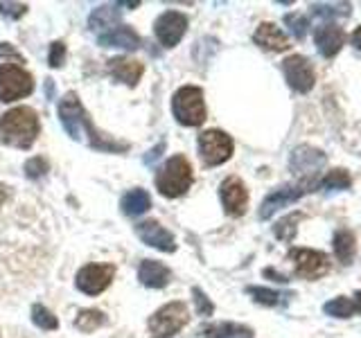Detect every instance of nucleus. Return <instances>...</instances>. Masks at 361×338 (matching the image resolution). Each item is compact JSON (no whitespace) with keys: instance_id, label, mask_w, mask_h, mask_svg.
Instances as JSON below:
<instances>
[{"instance_id":"22","label":"nucleus","mask_w":361,"mask_h":338,"mask_svg":"<svg viewBox=\"0 0 361 338\" xmlns=\"http://www.w3.org/2000/svg\"><path fill=\"white\" fill-rule=\"evenodd\" d=\"M201 336L203 338H253V330L237 323H217L203 327Z\"/></svg>"},{"instance_id":"40","label":"nucleus","mask_w":361,"mask_h":338,"mask_svg":"<svg viewBox=\"0 0 361 338\" xmlns=\"http://www.w3.org/2000/svg\"><path fill=\"white\" fill-rule=\"evenodd\" d=\"M353 45L357 50H361V25L353 32Z\"/></svg>"},{"instance_id":"20","label":"nucleus","mask_w":361,"mask_h":338,"mask_svg":"<svg viewBox=\"0 0 361 338\" xmlns=\"http://www.w3.org/2000/svg\"><path fill=\"white\" fill-rule=\"evenodd\" d=\"M109 70H111L113 77L118 79V82L127 84V86H135L140 82L145 68H142L140 61L127 59V56H116V59L109 61Z\"/></svg>"},{"instance_id":"37","label":"nucleus","mask_w":361,"mask_h":338,"mask_svg":"<svg viewBox=\"0 0 361 338\" xmlns=\"http://www.w3.org/2000/svg\"><path fill=\"white\" fill-rule=\"evenodd\" d=\"M0 56H5V59H16L18 63H23V56L11 48L9 43H0Z\"/></svg>"},{"instance_id":"32","label":"nucleus","mask_w":361,"mask_h":338,"mask_svg":"<svg viewBox=\"0 0 361 338\" xmlns=\"http://www.w3.org/2000/svg\"><path fill=\"white\" fill-rule=\"evenodd\" d=\"M285 25L289 27V32L293 34V37H296L298 41H302L305 34H307V27H310V18L305 14H287Z\"/></svg>"},{"instance_id":"38","label":"nucleus","mask_w":361,"mask_h":338,"mask_svg":"<svg viewBox=\"0 0 361 338\" xmlns=\"http://www.w3.org/2000/svg\"><path fill=\"white\" fill-rule=\"evenodd\" d=\"M163 151H165V142H161V144H158V146H156V149H152L149 154H147V156H145V163H147V165H152V163H154V161H156V158H158V156H161Z\"/></svg>"},{"instance_id":"35","label":"nucleus","mask_w":361,"mask_h":338,"mask_svg":"<svg viewBox=\"0 0 361 338\" xmlns=\"http://www.w3.org/2000/svg\"><path fill=\"white\" fill-rule=\"evenodd\" d=\"M25 11H27L25 3H5V0H0V14L7 18H20Z\"/></svg>"},{"instance_id":"28","label":"nucleus","mask_w":361,"mask_h":338,"mask_svg":"<svg viewBox=\"0 0 361 338\" xmlns=\"http://www.w3.org/2000/svg\"><path fill=\"white\" fill-rule=\"evenodd\" d=\"M104 323H106V315L99 309H84V311H79L75 318V327L79 332H86V334L99 330Z\"/></svg>"},{"instance_id":"2","label":"nucleus","mask_w":361,"mask_h":338,"mask_svg":"<svg viewBox=\"0 0 361 338\" xmlns=\"http://www.w3.org/2000/svg\"><path fill=\"white\" fill-rule=\"evenodd\" d=\"M39 115L30 106H16L0 118V140L16 149H30L39 135Z\"/></svg>"},{"instance_id":"25","label":"nucleus","mask_w":361,"mask_h":338,"mask_svg":"<svg viewBox=\"0 0 361 338\" xmlns=\"http://www.w3.org/2000/svg\"><path fill=\"white\" fill-rule=\"evenodd\" d=\"M323 311L327 315H332V318H350L353 313L361 311V291L355 293V300L350 298H334L330 302L323 304Z\"/></svg>"},{"instance_id":"7","label":"nucleus","mask_w":361,"mask_h":338,"mask_svg":"<svg viewBox=\"0 0 361 338\" xmlns=\"http://www.w3.org/2000/svg\"><path fill=\"white\" fill-rule=\"evenodd\" d=\"M34 90V79L20 65H0V101L27 97Z\"/></svg>"},{"instance_id":"12","label":"nucleus","mask_w":361,"mask_h":338,"mask_svg":"<svg viewBox=\"0 0 361 338\" xmlns=\"http://www.w3.org/2000/svg\"><path fill=\"white\" fill-rule=\"evenodd\" d=\"M188 30V16L180 11H165L156 18V39L161 41L163 48H174V45L183 39V34Z\"/></svg>"},{"instance_id":"23","label":"nucleus","mask_w":361,"mask_h":338,"mask_svg":"<svg viewBox=\"0 0 361 338\" xmlns=\"http://www.w3.org/2000/svg\"><path fill=\"white\" fill-rule=\"evenodd\" d=\"M332 246H334V255L341 264H353L355 259V253H357V239L353 230L348 228H338L334 232V239H332Z\"/></svg>"},{"instance_id":"39","label":"nucleus","mask_w":361,"mask_h":338,"mask_svg":"<svg viewBox=\"0 0 361 338\" xmlns=\"http://www.w3.org/2000/svg\"><path fill=\"white\" fill-rule=\"evenodd\" d=\"M11 196V192H9V187L5 185V183H0V206L3 203H7V199Z\"/></svg>"},{"instance_id":"33","label":"nucleus","mask_w":361,"mask_h":338,"mask_svg":"<svg viewBox=\"0 0 361 338\" xmlns=\"http://www.w3.org/2000/svg\"><path fill=\"white\" fill-rule=\"evenodd\" d=\"M45 174H48V161H45L43 156H34L25 163V176L27 178L37 180V178H41Z\"/></svg>"},{"instance_id":"27","label":"nucleus","mask_w":361,"mask_h":338,"mask_svg":"<svg viewBox=\"0 0 361 338\" xmlns=\"http://www.w3.org/2000/svg\"><path fill=\"white\" fill-rule=\"evenodd\" d=\"M353 185V178L345 172V169H332V172H327L325 178H321L319 183H316L314 189L319 192H336V189H348Z\"/></svg>"},{"instance_id":"3","label":"nucleus","mask_w":361,"mask_h":338,"mask_svg":"<svg viewBox=\"0 0 361 338\" xmlns=\"http://www.w3.org/2000/svg\"><path fill=\"white\" fill-rule=\"evenodd\" d=\"M195 174H192V165L185 156H172L169 161L158 169L156 174V187L163 196L176 199L183 196L190 189Z\"/></svg>"},{"instance_id":"1","label":"nucleus","mask_w":361,"mask_h":338,"mask_svg":"<svg viewBox=\"0 0 361 338\" xmlns=\"http://www.w3.org/2000/svg\"><path fill=\"white\" fill-rule=\"evenodd\" d=\"M59 120L63 124L66 133L71 135L73 140L88 144L90 149L106 151V154H120L129 149L127 142L113 140L111 135L95 129V124L90 122L86 108L82 106V101H79L77 93H73V90L66 93V97L59 101Z\"/></svg>"},{"instance_id":"34","label":"nucleus","mask_w":361,"mask_h":338,"mask_svg":"<svg viewBox=\"0 0 361 338\" xmlns=\"http://www.w3.org/2000/svg\"><path fill=\"white\" fill-rule=\"evenodd\" d=\"M192 298H195V307H197V313L199 315H212L214 311V304L210 302V298L203 293L201 289H192Z\"/></svg>"},{"instance_id":"21","label":"nucleus","mask_w":361,"mask_h":338,"mask_svg":"<svg viewBox=\"0 0 361 338\" xmlns=\"http://www.w3.org/2000/svg\"><path fill=\"white\" fill-rule=\"evenodd\" d=\"M118 23H120L118 5H102V7L93 9V14L88 18V27H90V32L106 34V32H111L113 25H118Z\"/></svg>"},{"instance_id":"16","label":"nucleus","mask_w":361,"mask_h":338,"mask_svg":"<svg viewBox=\"0 0 361 338\" xmlns=\"http://www.w3.org/2000/svg\"><path fill=\"white\" fill-rule=\"evenodd\" d=\"M314 43L319 52L327 59H332V56L338 54V50L343 48L345 43V32L336 25V23H323V25L316 27L314 32Z\"/></svg>"},{"instance_id":"36","label":"nucleus","mask_w":361,"mask_h":338,"mask_svg":"<svg viewBox=\"0 0 361 338\" xmlns=\"http://www.w3.org/2000/svg\"><path fill=\"white\" fill-rule=\"evenodd\" d=\"M63 59H66V45H63V41H54V43L50 45L48 63H50L52 68H59V65L63 63Z\"/></svg>"},{"instance_id":"24","label":"nucleus","mask_w":361,"mask_h":338,"mask_svg":"<svg viewBox=\"0 0 361 338\" xmlns=\"http://www.w3.org/2000/svg\"><path fill=\"white\" fill-rule=\"evenodd\" d=\"M120 208H122L124 214H127V217H140V214H145L147 210L152 208V196L147 194V189L135 187V189L127 192V194L122 196Z\"/></svg>"},{"instance_id":"14","label":"nucleus","mask_w":361,"mask_h":338,"mask_svg":"<svg viewBox=\"0 0 361 338\" xmlns=\"http://www.w3.org/2000/svg\"><path fill=\"white\" fill-rule=\"evenodd\" d=\"M219 196H221V206L226 210V214L231 217H242L248 206V192L246 185L242 183L237 176H228L219 185Z\"/></svg>"},{"instance_id":"29","label":"nucleus","mask_w":361,"mask_h":338,"mask_svg":"<svg viewBox=\"0 0 361 338\" xmlns=\"http://www.w3.org/2000/svg\"><path fill=\"white\" fill-rule=\"evenodd\" d=\"M302 219H305V214H302V212H291L289 217L280 219V221L274 225L276 237H278V239H282V242H291L293 237H296V223L302 221Z\"/></svg>"},{"instance_id":"18","label":"nucleus","mask_w":361,"mask_h":338,"mask_svg":"<svg viewBox=\"0 0 361 338\" xmlns=\"http://www.w3.org/2000/svg\"><path fill=\"white\" fill-rule=\"evenodd\" d=\"M99 45L104 48H124V50H138L140 48V37L138 32L129 25H118L106 34H99L97 39Z\"/></svg>"},{"instance_id":"19","label":"nucleus","mask_w":361,"mask_h":338,"mask_svg":"<svg viewBox=\"0 0 361 338\" xmlns=\"http://www.w3.org/2000/svg\"><path fill=\"white\" fill-rule=\"evenodd\" d=\"M138 280L149 289H163L172 280V270L161 262H154V259H142L138 268Z\"/></svg>"},{"instance_id":"41","label":"nucleus","mask_w":361,"mask_h":338,"mask_svg":"<svg viewBox=\"0 0 361 338\" xmlns=\"http://www.w3.org/2000/svg\"><path fill=\"white\" fill-rule=\"evenodd\" d=\"M264 275H267V277H276V282H289L285 275H278L276 270H271V268H267V270H264Z\"/></svg>"},{"instance_id":"15","label":"nucleus","mask_w":361,"mask_h":338,"mask_svg":"<svg viewBox=\"0 0 361 338\" xmlns=\"http://www.w3.org/2000/svg\"><path fill=\"white\" fill-rule=\"evenodd\" d=\"M135 232H138V237L147 246L158 248V251H163V253H174L176 251L174 234L158 221H142V223L135 225Z\"/></svg>"},{"instance_id":"11","label":"nucleus","mask_w":361,"mask_h":338,"mask_svg":"<svg viewBox=\"0 0 361 338\" xmlns=\"http://www.w3.org/2000/svg\"><path fill=\"white\" fill-rule=\"evenodd\" d=\"M282 73H285L287 84L296 90V93H310V90L314 88L316 75H314L312 61L307 59V56L291 54L289 59L282 61Z\"/></svg>"},{"instance_id":"13","label":"nucleus","mask_w":361,"mask_h":338,"mask_svg":"<svg viewBox=\"0 0 361 338\" xmlns=\"http://www.w3.org/2000/svg\"><path fill=\"white\" fill-rule=\"evenodd\" d=\"M314 187L307 183H300V185H282L278 189H274L271 194L262 201L259 206V219H271L280 208H287L291 203H296L305 192H312Z\"/></svg>"},{"instance_id":"26","label":"nucleus","mask_w":361,"mask_h":338,"mask_svg":"<svg viewBox=\"0 0 361 338\" xmlns=\"http://www.w3.org/2000/svg\"><path fill=\"white\" fill-rule=\"evenodd\" d=\"M246 293L257 304H264V307H278V304H285L291 298L289 293H280V291L264 289V287H246Z\"/></svg>"},{"instance_id":"6","label":"nucleus","mask_w":361,"mask_h":338,"mask_svg":"<svg viewBox=\"0 0 361 338\" xmlns=\"http://www.w3.org/2000/svg\"><path fill=\"white\" fill-rule=\"evenodd\" d=\"M199 154H201V161L208 167L224 165L233 156V138L219 129L203 131L199 135Z\"/></svg>"},{"instance_id":"31","label":"nucleus","mask_w":361,"mask_h":338,"mask_svg":"<svg viewBox=\"0 0 361 338\" xmlns=\"http://www.w3.org/2000/svg\"><path fill=\"white\" fill-rule=\"evenodd\" d=\"M32 323L37 327H41V330H50V332L59 327L56 315L50 309H45L43 304H34V307H32Z\"/></svg>"},{"instance_id":"8","label":"nucleus","mask_w":361,"mask_h":338,"mask_svg":"<svg viewBox=\"0 0 361 338\" xmlns=\"http://www.w3.org/2000/svg\"><path fill=\"white\" fill-rule=\"evenodd\" d=\"M289 259L293 262L298 277L319 280L330 273V257L325 253L312 251V248H293V251H289Z\"/></svg>"},{"instance_id":"17","label":"nucleus","mask_w":361,"mask_h":338,"mask_svg":"<svg viewBox=\"0 0 361 338\" xmlns=\"http://www.w3.org/2000/svg\"><path fill=\"white\" fill-rule=\"evenodd\" d=\"M253 41L259 48L271 50V52H285L289 48V39L285 37V32L278 25H274V23H259L253 34Z\"/></svg>"},{"instance_id":"10","label":"nucleus","mask_w":361,"mask_h":338,"mask_svg":"<svg viewBox=\"0 0 361 338\" xmlns=\"http://www.w3.org/2000/svg\"><path fill=\"white\" fill-rule=\"evenodd\" d=\"M325 163H327V156L321 149H316V146H310V144L296 146L289 158L291 172L296 176H307V183H312L314 187H316L314 176L325 167Z\"/></svg>"},{"instance_id":"30","label":"nucleus","mask_w":361,"mask_h":338,"mask_svg":"<svg viewBox=\"0 0 361 338\" xmlns=\"http://www.w3.org/2000/svg\"><path fill=\"white\" fill-rule=\"evenodd\" d=\"M312 14L316 16H321L325 20H330V18H348L350 16V5L348 3H314L312 5Z\"/></svg>"},{"instance_id":"9","label":"nucleus","mask_w":361,"mask_h":338,"mask_svg":"<svg viewBox=\"0 0 361 338\" xmlns=\"http://www.w3.org/2000/svg\"><path fill=\"white\" fill-rule=\"evenodd\" d=\"M113 277H116V266L113 264H86L77 270L75 284L86 296H97L111 284Z\"/></svg>"},{"instance_id":"5","label":"nucleus","mask_w":361,"mask_h":338,"mask_svg":"<svg viewBox=\"0 0 361 338\" xmlns=\"http://www.w3.org/2000/svg\"><path fill=\"white\" fill-rule=\"evenodd\" d=\"M190 320V311L185 307V302H169L165 307L158 309L149 318V332L154 338H172L178 334Z\"/></svg>"},{"instance_id":"4","label":"nucleus","mask_w":361,"mask_h":338,"mask_svg":"<svg viewBox=\"0 0 361 338\" xmlns=\"http://www.w3.org/2000/svg\"><path fill=\"white\" fill-rule=\"evenodd\" d=\"M174 118L183 127H201L206 122V101H203V90L199 86H183L178 88L172 97Z\"/></svg>"}]
</instances>
